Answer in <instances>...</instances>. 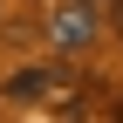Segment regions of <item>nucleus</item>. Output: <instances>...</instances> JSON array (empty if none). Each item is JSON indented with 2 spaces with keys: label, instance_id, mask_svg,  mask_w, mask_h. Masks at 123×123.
I'll list each match as a JSON object with an SVG mask.
<instances>
[{
  "label": "nucleus",
  "instance_id": "7ed1b4c3",
  "mask_svg": "<svg viewBox=\"0 0 123 123\" xmlns=\"http://www.w3.org/2000/svg\"><path fill=\"white\" fill-rule=\"evenodd\" d=\"M110 21H116V34H123V0H110Z\"/></svg>",
  "mask_w": 123,
  "mask_h": 123
},
{
  "label": "nucleus",
  "instance_id": "f257e3e1",
  "mask_svg": "<svg viewBox=\"0 0 123 123\" xmlns=\"http://www.w3.org/2000/svg\"><path fill=\"white\" fill-rule=\"evenodd\" d=\"M48 34H55V48H68V55L96 48V34H103V7H96V0H62V7L48 14Z\"/></svg>",
  "mask_w": 123,
  "mask_h": 123
},
{
  "label": "nucleus",
  "instance_id": "20e7f679",
  "mask_svg": "<svg viewBox=\"0 0 123 123\" xmlns=\"http://www.w3.org/2000/svg\"><path fill=\"white\" fill-rule=\"evenodd\" d=\"M116 123H123V110H116Z\"/></svg>",
  "mask_w": 123,
  "mask_h": 123
},
{
  "label": "nucleus",
  "instance_id": "f03ea898",
  "mask_svg": "<svg viewBox=\"0 0 123 123\" xmlns=\"http://www.w3.org/2000/svg\"><path fill=\"white\" fill-rule=\"evenodd\" d=\"M41 89H48V68H34V75H14V89H7V96H21V103H27V96H41Z\"/></svg>",
  "mask_w": 123,
  "mask_h": 123
}]
</instances>
